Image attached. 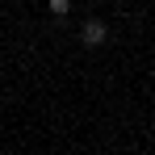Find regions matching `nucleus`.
<instances>
[{
    "label": "nucleus",
    "instance_id": "2",
    "mask_svg": "<svg viewBox=\"0 0 155 155\" xmlns=\"http://www.w3.org/2000/svg\"><path fill=\"white\" fill-rule=\"evenodd\" d=\"M67 8H71V0H51V13H54V17H63Z\"/></svg>",
    "mask_w": 155,
    "mask_h": 155
},
{
    "label": "nucleus",
    "instance_id": "1",
    "mask_svg": "<svg viewBox=\"0 0 155 155\" xmlns=\"http://www.w3.org/2000/svg\"><path fill=\"white\" fill-rule=\"evenodd\" d=\"M105 38H109L105 21H84V29H80V42H84V46H101Z\"/></svg>",
    "mask_w": 155,
    "mask_h": 155
}]
</instances>
